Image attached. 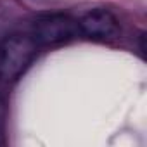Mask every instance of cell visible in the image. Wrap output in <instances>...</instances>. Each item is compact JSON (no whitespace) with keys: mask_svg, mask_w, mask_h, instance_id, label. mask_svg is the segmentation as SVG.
<instances>
[{"mask_svg":"<svg viewBox=\"0 0 147 147\" xmlns=\"http://www.w3.org/2000/svg\"><path fill=\"white\" fill-rule=\"evenodd\" d=\"M80 35L92 40H113L119 33V23L107 9H90L78 19Z\"/></svg>","mask_w":147,"mask_h":147,"instance_id":"obj_3","label":"cell"},{"mask_svg":"<svg viewBox=\"0 0 147 147\" xmlns=\"http://www.w3.org/2000/svg\"><path fill=\"white\" fill-rule=\"evenodd\" d=\"M80 35L78 21L67 14H45L33 23L31 36L38 47H57Z\"/></svg>","mask_w":147,"mask_h":147,"instance_id":"obj_2","label":"cell"},{"mask_svg":"<svg viewBox=\"0 0 147 147\" xmlns=\"http://www.w3.org/2000/svg\"><path fill=\"white\" fill-rule=\"evenodd\" d=\"M38 43L31 35H9L0 42V78L4 82H14L33 62Z\"/></svg>","mask_w":147,"mask_h":147,"instance_id":"obj_1","label":"cell"}]
</instances>
